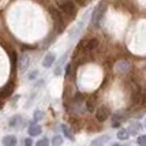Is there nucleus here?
<instances>
[{
  "instance_id": "15",
  "label": "nucleus",
  "mask_w": 146,
  "mask_h": 146,
  "mask_svg": "<svg viewBox=\"0 0 146 146\" xmlns=\"http://www.w3.org/2000/svg\"><path fill=\"white\" fill-rule=\"evenodd\" d=\"M109 139H111V137H109V135H102V137H98L97 139L92 141V145H93V146H96V145H104V143L109 142Z\"/></svg>"
},
{
  "instance_id": "9",
  "label": "nucleus",
  "mask_w": 146,
  "mask_h": 146,
  "mask_svg": "<svg viewBox=\"0 0 146 146\" xmlns=\"http://www.w3.org/2000/svg\"><path fill=\"white\" fill-rule=\"evenodd\" d=\"M14 92V85L13 83H7L3 89L0 90V98H6V97H10Z\"/></svg>"
},
{
  "instance_id": "11",
  "label": "nucleus",
  "mask_w": 146,
  "mask_h": 146,
  "mask_svg": "<svg viewBox=\"0 0 146 146\" xmlns=\"http://www.w3.org/2000/svg\"><path fill=\"white\" fill-rule=\"evenodd\" d=\"M1 142H3V145L4 146H15L17 143H18V139H17L15 135H6Z\"/></svg>"
},
{
  "instance_id": "10",
  "label": "nucleus",
  "mask_w": 146,
  "mask_h": 146,
  "mask_svg": "<svg viewBox=\"0 0 146 146\" xmlns=\"http://www.w3.org/2000/svg\"><path fill=\"white\" fill-rule=\"evenodd\" d=\"M130 68H131V66H130V63H128L127 60H121V62H119V63L116 64V70L119 71V72H128Z\"/></svg>"
},
{
  "instance_id": "5",
  "label": "nucleus",
  "mask_w": 146,
  "mask_h": 146,
  "mask_svg": "<svg viewBox=\"0 0 146 146\" xmlns=\"http://www.w3.org/2000/svg\"><path fill=\"white\" fill-rule=\"evenodd\" d=\"M104 13H105V7H102V6H100L94 13H93V17H92V25L94 26V27H98V26H100V21L102 19Z\"/></svg>"
},
{
  "instance_id": "17",
  "label": "nucleus",
  "mask_w": 146,
  "mask_h": 146,
  "mask_svg": "<svg viewBox=\"0 0 146 146\" xmlns=\"http://www.w3.org/2000/svg\"><path fill=\"white\" fill-rule=\"evenodd\" d=\"M21 120H22V117H21L19 115H15V116H13V117L10 119L8 124H10V127H18V124L21 123Z\"/></svg>"
},
{
  "instance_id": "23",
  "label": "nucleus",
  "mask_w": 146,
  "mask_h": 146,
  "mask_svg": "<svg viewBox=\"0 0 146 146\" xmlns=\"http://www.w3.org/2000/svg\"><path fill=\"white\" fill-rule=\"evenodd\" d=\"M76 4H79V6H82V7H86L88 4H89L92 0H74Z\"/></svg>"
},
{
  "instance_id": "7",
  "label": "nucleus",
  "mask_w": 146,
  "mask_h": 146,
  "mask_svg": "<svg viewBox=\"0 0 146 146\" xmlns=\"http://www.w3.org/2000/svg\"><path fill=\"white\" fill-rule=\"evenodd\" d=\"M55 60H56V56H55V53H52V52H48L46 55L44 56V60H42V66H44L45 68H49L52 64L55 63Z\"/></svg>"
},
{
  "instance_id": "26",
  "label": "nucleus",
  "mask_w": 146,
  "mask_h": 146,
  "mask_svg": "<svg viewBox=\"0 0 146 146\" xmlns=\"http://www.w3.org/2000/svg\"><path fill=\"white\" fill-rule=\"evenodd\" d=\"M62 74H63L62 66H56V68H55V75H62Z\"/></svg>"
},
{
  "instance_id": "22",
  "label": "nucleus",
  "mask_w": 146,
  "mask_h": 146,
  "mask_svg": "<svg viewBox=\"0 0 146 146\" xmlns=\"http://www.w3.org/2000/svg\"><path fill=\"white\" fill-rule=\"evenodd\" d=\"M137 143L141 146H146V135H141L137 138Z\"/></svg>"
},
{
  "instance_id": "30",
  "label": "nucleus",
  "mask_w": 146,
  "mask_h": 146,
  "mask_svg": "<svg viewBox=\"0 0 146 146\" xmlns=\"http://www.w3.org/2000/svg\"><path fill=\"white\" fill-rule=\"evenodd\" d=\"M18 100H19V96H15V97H14V98H13V102L18 101Z\"/></svg>"
},
{
  "instance_id": "27",
  "label": "nucleus",
  "mask_w": 146,
  "mask_h": 146,
  "mask_svg": "<svg viewBox=\"0 0 146 146\" xmlns=\"http://www.w3.org/2000/svg\"><path fill=\"white\" fill-rule=\"evenodd\" d=\"M66 59H67V53H64L63 56L60 57V60H59V64H57V66H62V64L66 62Z\"/></svg>"
},
{
  "instance_id": "12",
  "label": "nucleus",
  "mask_w": 146,
  "mask_h": 146,
  "mask_svg": "<svg viewBox=\"0 0 146 146\" xmlns=\"http://www.w3.org/2000/svg\"><path fill=\"white\" fill-rule=\"evenodd\" d=\"M142 128H143V126H142L141 123H134V124H131L127 130H128V134H130V135H138Z\"/></svg>"
},
{
  "instance_id": "25",
  "label": "nucleus",
  "mask_w": 146,
  "mask_h": 146,
  "mask_svg": "<svg viewBox=\"0 0 146 146\" xmlns=\"http://www.w3.org/2000/svg\"><path fill=\"white\" fill-rule=\"evenodd\" d=\"M37 75H38V70H34L33 72H30V74L27 75V78H29L30 81H33L34 78H37Z\"/></svg>"
},
{
  "instance_id": "24",
  "label": "nucleus",
  "mask_w": 146,
  "mask_h": 146,
  "mask_svg": "<svg viewBox=\"0 0 146 146\" xmlns=\"http://www.w3.org/2000/svg\"><path fill=\"white\" fill-rule=\"evenodd\" d=\"M49 145V141L46 139V138H42V139L37 141V146H48Z\"/></svg>"
},
{
  "instance_id": "4",
  "label": "nucleus",
  "mask_w": 146,
  "mask_h": 146,
  "mask_svg": "<svg viewBox=\"0 0 146 146\" xmlns=\"http://www.w3.org/2000/svg\"><path fill=\"white\" fill-rule=\"evenodd\" d=\"M109 115H111L109 108L105 107V105H102L100 108H97V111H96V119H97V121H100V123H104L109 117Z\"/></svg>"
},
{
  "instance_id": "18",
  "label": "nucleus",
  "mask_w": 146,
  "mask_h": 146,
  "mask_svg": "<svg viewBox=\"0 0 146 146\" xmlns=\"http://www.w3.org/2000/svg\"><path fill=\"white\" fill-rule=\"evenodd\" d=\"M42 117H44V113H42L41 111H36V112H34V117H33V121H34V123H38V121L41 120Z\"/></svg>"
},
{
  "instance_id": "21",
  "label": "nucleus",
  "mask_w": 146,
  "mask_h": 146,
  "mask_svg": "<svg viewBox=\"0 0 146 146\" xmlns=\"http://www.w3.org/2000/svg\"><path fill=\"white\" fill-rule=\"evenodd\" d=\"M86 108H88V111H89V112H92V111L94 109V100L89 98V100L86 101Z\"/></svg>"
},
{
  "instance_id": "8",
  "label": "nucleus",
  "mask_w": 146,
  "mask_h": 146,
  "mask_svg": "<svg viewBox=\"0 0 146 146\" xmlns=\"http://www.w3.org/2000/svg\"><path fill=\"white\" fill-rule=\"evenodd\" d=\"M29 66H30V57L27 55H22L21 59H19V68H21V71L29 70Z\"/></svg>"
},
{
  "instance_id": "20",
  "label": "nucleus",
  "mask_w": 146,
  "mask_h": 146,
  "mask_svg": "<svg viewBox=\"0 0 146 146\" xmlns=\"http://www.w3.org/2000/svg\"><path fill=\"white\" fill-rule=\"evenodd\" d=\"M63 143V139L59 137V135H56V137H53V139H52V145L53 146H59Z\"/></svg>"
},
{
  "instance_id": "19",
  "label": "nucleus",
  "mask_w": 146,
  "mask_h": 146,
  "mask_svg": "<svg viewBox=\"0 0 146 146\" xmlns=\"http://www.w3.org/2000/svg\"><path fill=\"white\" fill-rule=\"evenodd\" d=\"M17 62H18V55H17V52H11V67H13V70H15Z\"/></svg>"
},
{
  "instance_id": "3",
  "label": "nucleus",
  "mask_w": 146,
  "mask_h": 146,
  "mask_svg": "<svg viewBox=\"0 0 146 146\" xmlns=\"http://www.w3.org/2000/svg\"><path fill=\"white\" fill-rule=\"evenodd\" d=\"M97 46H98V40H96V38H92V40H83V41H81L79 45H78V48L82 49V51H85V52L94 51Z\"/></svg>"
},
{
  "instance_id": "2",
  "label": "nucleus",
  "mask_w": 146,
  "mask_h": 146,
  "mask_svg": "<svg viewBox=\"0 0 146 146\" xmlns=\"http://www.w3.org/2000/svg\"><path fill=\"white\" fill-rule=\"evenodd\" d=\"M51 17L53 19V23L56 26V30L57 33H62L64 30V21H63V14L60 11H57L55 8H51Z\"/></svg>"
},
{
  "instance_id": "16",
  "label": "nucleus",
  "mask_w": 146,
  "mask_h": 146,
  "mask_svg": "<svg viewBox=\"0 0 146 146\" xmlns=\"http://www.w3.org/2000/svg\"><path fill=\"white\" fill-rule=\"evenodd\" d=\"M116 137H117V139H119V141H127L128 138H130L128 130H127V128H121V130H119Z\"/></svg>"
},
{
  "instance_id": "1",
  "label": "nucleus",
  "mask_w": 146,
  "mask_h": 146,
  "mask_svg": "<svg viewBox=\"0 0 146 146\" xmlns=\"http://www.w3.org/2000/svg\"><path fill=\"white\" fill-rule=\"evenodd\" d=\"M57 7L60 13L67 18L74 19L76 15V4L74 0H57Z\"/></svg>"
},
{
  "instance_id": "31",
  "label": "nucleus",
  "mask_w": 146,
  "mask_h": 146,
  "mask_svg": "<svg viewBox=\"0 0 146 146\" xmlns=\"http://www.w3.org/2000/svg\"><path fill=\"white\" fill-rule=\"evenodd\" d=\"M1 108H3V102L0 101V109H1Z\"/></svg>"
},
{
  "instance_id": "28",
  "label": "nucleus",
  "mask_w": 146,
  "mask_h": 146,
  "mask_svg": "<svg viewBox=\"0 0 146 146\" xmlns=\"http://www.w3.org/2000/svg\"><path fill=\"white\" fill-rule=\"evenodd\" d=\"M26 146H30V145H33V141L30 139V138H27V139H25V142H23Z\"/></svg>"
},
{
  "instance_id": "6",
  "label": "nucleus",
  "mask_w": 146,
  "mask_h": 146,
  "mask_svg": "<svg viewBox=\"0 0 146 146\" xmlns=\"http://www.w3.org/2000/svg\"><path fill=\"white\" fill-rule=\"evenodd\" d=\"M27 134L30 137H37V135H41L42 134V128L40 124H36L34 121H32L29 124V128H27Z\"/></svg>"
},
{
  "instance_id": "29",
  "label": "nucleus",
  "mask_w": 146,
  "mask_h": 146,
  "mask_svg": "<svg viewBox=\"0 0 146 146\" xmlns=\"http://www.w3.org/2000/svg\"><path fill=\"white\" fill-rule=\"evenodd\" d=\"M71 72V64H67L66 66V74H70Z\"/></svg>"
},
{
  "instance_id": "14",
  "label": "nucleus",
  "mask_w": 146,
  "mask_h": 146,
  "mask_svg": "<svg viewBox=\"0 0 146 146\" xmlns=\"http://www.w3.org/2000/svg\"><path fill=\"white\" fill-rule=\"evenodd\" d=\"M60 128H62V133H63V135L66 137V138H68V139H71V141L75 139V138H74V135H72L71 128H68V126H67V124H62V126H60Z\"/></svg>"
},
{
  "instance_id": "13",
  "label": "nucleus",
  "mask_w": 146,
  "mask_h": 146,
  "mask_svg": "<svg viewBox=\"0 0 146 146\" xmlns=\"http://www.w3.org/2000/svg\"><path fill=\"white\" fill-rule=\"evenodd\" d=\"M83 26H85V21H82V22H79L78 23V26H76L75 29L71 32V34H70V40H75L76 37H78V34L81 33V30L83 29Z\"/></svg>"
}]
</instances>
